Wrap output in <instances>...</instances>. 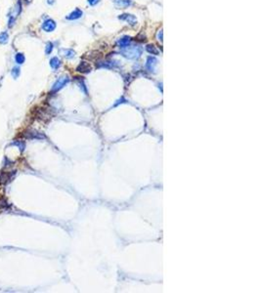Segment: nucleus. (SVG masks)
I'll list each match as a JSON object with an SVG mask.
<instances>
[{"instance_id":"f257e3e1","label":"nucleus","mask_w":261,"mask_h":293,"mask_svg":"<svg viewBox=\"0 0 261 293\" xmlns=\"http://www.w3.org/2000/svg\"><path fill=\"white\" fill-rule=\"evenodd\" d=\"M142 52H143V49L140 46H126L120 50V53L125 58L130 59V60L139 58L142 55Z\"/></svg>"},{"instance_id":"f03ea898","label":"nucleus","mask_w":261,"mask_h":293,"mask_svg":"<svg viewBox=\"0 0 261 293\" xmlns=\"http://www.w3.org/2000/svg\"><path fill=\"white\" fill-rule=\"evenodd\" d=\"M42 28H43V30H44V31L51 32V31H53L54 29L56 28V23L53 20H47V21H45L44 23H43Z\"/></svg>"},{"instance_id":"7ed1b4c3","label":"nucleus","mask_w":261,"mask_h":293,"mask_svg":"<svg viewBox=\"0 0 261 293\" xmlns=\"http://www.w3.org/2000/svg\"><path fill=\"white\" fill-rule=\"evenodd\" d=\"M69 79L67 76H64V77H61V78H59L58 81L56 82L55 84H54V86H53V91L60 90L61 88H63L64 86L69 82Z\"/></svg>"},{"instance_id":"20e7f679","label":"nucleus","mask_w":261,"mask_h":293,"mask_svg":"<svg viewBox=\"0 0 261 293\" xmlns=\"http://www.w3.org/2000/svg\"><path fill=\"white\" fill-rule=\"evenodd\" d=\"M118 19H119V20H122V21H126L127 23L130 24L131 26L136 25V23H137V20H136L135 16L130 15V14H122V15H120L119 17H118Z\"/></svg>"},{"instance_id":"39448f33","label":"nucleus","mask_w":261,"mask_h":293,"mask_svg":"<svg viewBox=\"0 0 261 293\" xmlns=\"http://www.w3.org/2000/svg\"><path fill=\"white\" fill-rule=\"evenodd\" d=\"M114 3L118 9H125L132 4L131 0H114Z\"/></svg>"},{"instance_id":"423d86ee","label":"nucleus","mask_w":261,"mask_h":293,"mask_svg":"<svg viewBox=\"0 0 261 293\" xmlns=\"http://www.w3.org/2000/svg\"><path fill=\"white\" fill-rule=\"evenodd\" d=\"M158 64V60L155 59V57H149L147 59V64H146V66H147V68L149 71H154L155 69V66Z\"/></svg>"},{"instance_id":"0eeeda50","label":"nucleus","mask_w":261,"mask_h":293,"mask_svg":"<svg viewBox=\"0 0 261 293\" xmlns=\"http://www.w3.org/2000/svg\"><path fill=\"white\" fill-rule=\"evenodd\" d=\"M23 136L25 137L26 139H39L40 138L39 133H37V132H35V131H33V130L26 131V132L24 133Z\"/></svg>"},{"instance_id":"6e6552de","label":"nucleus","mask_w":261,"mask_h":293,"mask_svg":"<svg viewBox=\"0 0 261 293\" xmlns=\"http://www.w3.org/2000/svg\"><path fill=\"white\" fill-rule=\"evenodd\" d=\"M81 16H82V11L79 9H75L74 12H71V14L67 17V19H68V20H77V19L81 18Z\"/></svg>"},{"instance_id":"1a4fd4ad","label":"nucleus","mask_w":261,"mask_h":293,"mask_svg":"<svg viewBox=\"0 0 261 293\" xmlns=\"http://www.w3.org/2000/svg\"><path fill=\"white\" fill-rule=\"evenodd\" d=\"M130 41H131V38L129 36H123L117 41V45L120 48H124L126 46H128V44L130 43Z\"/></svg>"},{"instance_id":"9d476101","label":"nucleus","mask_w":261,"mask_h":293,"mask_svg":"<svg viewBox=\"0 0 261 293\" xmlns=\"http://www.w3.org/2000/svg\"><path fill=\"white\" fill-rule=\"evenodd\" d=\"M61 53L64 57L68 58V59H71V58H74V55H75V52L74 50L71 49H62L61 50Z\"/></svg>"},{"instance_id":"9b49d317","label":"nucleus","mask_w":261,"mask_h":293,"mask_svg":"<svg viewBox=\"0 0 261 293\" xmlns=\"http://www.w3.org/2000/svg\"><path fill=\"white\" fill-rule=\"evenodd\" d=\"M14 173H15V171H14ZM14 173L11 174V173H5V172L1 173V175H0V183H1V184H6L8 182V180H10V178L13 176Z\"/></svg>"},{"instance_id":"f8f14e48","label":"nucleus","mask_w":261,"mask_h":293,"mask_svg":"<svg viewBox=\"0 0 261 293\" xmlns=\"http://www.w3.org/2000/svg\"><path fill=\"white\" fill-rule=\"evenodd\" d=\"M50 66L51 68L54 69H57L59 66H61V61L59 60L57 57H54L50 60Z\"/></svg>"},{"instance_id":"ddd939ff","label":"nucleus","mask_w":261,"mask_h":293,"mask_svg":"<svg viewBox=\"0 0 261 293\" xmlns=\"http://www.w3.org/2000/svg\"><path fill=\"white\" fill-rule=\"evenodd\" d=\"M146 49H147L148 52H149L150 54H152V55H158V54H160V51L158 50V48L155 47L154 44L147 45Z\"/></svg>"},{"instance_id":"4468645a","label":"nucleus","mask_w":261,"mask_h":293,"mask_svg":"<svg viewBox=\"0 0 261 293\" xmlns=\"http://www.w3.org/2000/svg\"><path fill=\"white\" fill-rule=\"evenodd\" d=\"M9 40V34L6 31L0 33V44H6Z\"/></svg>"},{"instance_id":"2eb2a0df","label":"nucleus","mask_w":261,"mask_h":293,"mask_svg":"<svg viewBox=\"0 0 261 293\" xmlns=\"http://www.w3.org/2000/svg\"><path fill=\"white\" fill-rule=\"evenodd\" d=\"M25 60H26L25 55H24V54H22V53H18L17 55L15 56V61H16V63L19 64H22L25 63Z\"/></svg>"},{"instance_id":"dca6fc26","label":"nucleus","mask_w":261,"mask_h":293,"mask_svg":"<svg viewBox=\"0 0 261 293\" xmlns=\"http://www.w3.org/2000/svg\"><path fill=\"white\" fill-rule=\"evenodd\" d=\"M11 73H12V76L14 77V78H18V76L20 75V69H19L18 66H15V68H13Z\"/></svg>"},{"instance_id":"f3484780","label":"nucleus","mask_w":261,"mask_h":293,"mask_svg":"<svg viewBox=\"0 0 261 293\" xmlns=\"http://www.w3.org/2000/svg\"><path fill=\"white\" fill-rule=\"evenodd\" d=\"M52 50H53V43L48 42L47 44H46V49H45V53H46L47 55H49V54L52 52Z\"/></svg>"},{"instance_id":"a211bd4d","label":"nucleus","mask_w":261,"mask_h":293,"mask_svg":"<svg viewBox=\"0 0 261 293\" xmlns=\"http://www.w3.org/2000/svg\"><path fill=\"white\" fill-rule=\"evenodd\" d=\"M14 145H15V146H17V147L20 148L21 150H23L24 149H25V144H24V142L16 141V142H14Z\"/></svg>"},{"instance_id":"6ab92c4d","label":"nucleus","mask_w":261,"mask_h":293,"mask_svg":"<svg viewBox=\"0 0 261 293\" xmlns=\"http://www.w3.org/2000/svg\"><path fill=\"white\" fill-rule=\"evenodd\" d=\"M98 2H99V0H88V3H89L90 5H92V6L96 5Z\"/></svg>"},{"instance_id":"aec40b11","label":"nucleus","mask_w":261,"mask_h":293,"mask_svg":"<svg viewBox=\"0 0 261 293\" xmlns=\"http://www.w3.org/2000/svg\"><path fill=\"white\" fill-rule=\"evenodd\" d=\"M158 40H160V41H162V30H160V32H158Z\"/></svg>"},{"instance_id":"412c9836","label":"nucleus","mask_w":261,"mask_h":293,"mask_svg":"<svg viewBox=\"0 0 261 293\" xmlns=\"http://www.w3.org/2000/svg\"><path fill=\"white\" fill-rule=\"evenodd\" d=\"M48 3H49V4H53L54 3V0H48Z\"/></svg>"}]
</instances>
